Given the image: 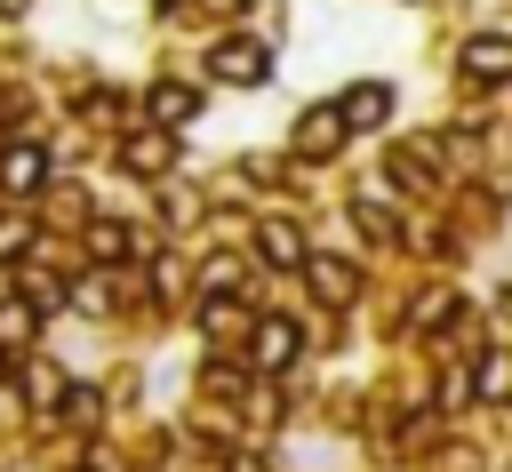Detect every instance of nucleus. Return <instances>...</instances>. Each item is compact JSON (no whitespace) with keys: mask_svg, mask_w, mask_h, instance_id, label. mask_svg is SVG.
<instances>
[{"mask_svg":"<svg viewBox=\"0 0 512 472\" xmlns=\"http://www.w3.org/2000/svg\"><path fill=\"white\" fill-rule=\"evenodd\" d=\"M208 72L232 80V88H264V80H272V48H264V40H216V48H208Z\"/></svg>","mask_w":512,"mask_h":472,"instance_id":"f257e3e1","label":"nucleus"},{"mask_svg":"<svg viewBox=\"0 0 512 472\" xmlns=\"http://www.w3.org/2000/svg\"><path fill=\"white\" fill-rule=\"evenodd\" d=\"M296 344H304V336H296V320H280V312H264V320L248 328V360H256L264 376H280V368L296 360Z\"/></svg>","mask_w":512,"mask_h":472,"instance_id":"f03ea898","label":"nucleus"},{"mask_svg":"<svg viewBox=\"0 0 512 472\" xmlns=\"http://www.w3.org/2000/svg\"><path fill=\"white\" fill-rule=\"evenodd\" d=\"M344 136H352V120H344V104H312V112L296 120V152H304V160H328V152H336Z\"/></svg>","mask_w":512,"mask_h":472,"instance_id":"7ed1b4c3","label":"nucleus"},{"mask_svg":"<svg viewBox=\"0 0 512 472\" xmlns=\"http://www.w3.org/2000/svg\"><path fill=\"white\" fill-rule=\"evenodd\" d=\"M0 184L24 200V192H40L48 184V152L40 144H0Z\"/></svg>","mask_w":512,"mask_h":472,"instance_id":"20e7f679","label":"nucleus"},{"mask_svg":"<svg viewBox=\"0 0 512 472\" xmlns=\"http://www.w3.org/2000/svg\"><path fill=\"white\" fill-rule=\"evenodd\" d=\"M464 80H512V40H504V32L464 40Z\"/></svg>","mask_w":512,"mask_h":472,"instance_id":"39448f33","label":"nucleus"},{"mask_svg":"<svg viewBox=\"0 0 512 472\" xmlns=\"http://www.w3.org/2000/svg\"><path fill=\"white\" fill-rule=\"evenodd\" d=\"M336 104H344V120H352V128H384V112H392V88H384V80H352Z\"/></svg>","mask_w":512,"mask_h":472,"instance_id":"423d86ee","label":"nucleus"},{"mask_svg":"<svg viewBox=\"0 0 512 472\" xmlns=\"http://www.w3.org/2000/svg\"><path fill=\"white\" fill-rule=\"evenodd\" d=\"M256 248H264V264H280V272H304L312 256H304V232L288 224V216H272L264 232H256Z\"/></svg>","mask_w":512,"mask_h":472,"instance_id":"0eeeda50","label":"nucleus"},{"mask_svg":"<svg viewBox=\"0 0 512 472\" xmlns=\"http://www.w3.org/2000/svg\"><path fill=\"white\" fill-rule=\"evenodd\" d=\"M304 280H312V296H328V304H352V296H360V272H352L344 256H312Z\"/></svg>","mask_w":512,"mask_h":472,"instance_id":"6e6552de","label":"nucleus"},{"mask_svg":"<svg viewBox=\"0 0 512 472\" xmlns=\"http://www.w3.org/2000/svg\"><path fill=\"white\" fill-rule=\"evenodd\" d=\"M144 104H152V120H160V128H184V120H200V88H184V80H160Z\"/></svg>","mask_w":512,"mask_h":472,"instance_id":"1a4fd4ad","label":"nucleus"},{"mask_svg":"<svg viewBox=\"0 0 512 472\" xmlns=\"http://www.w3.org/2000/svg\"><path fill=\"white\" fill-rule=\"evenodd\" d=\"M120 160H128L136 176H160V168L176 160V144H168V128H160V136H128V144H120Z\"/></svg>","mask_w":512,"mask_h":472,"instance_id":"9d476101","label":"nucleus"},{"mask_svg":"<svg viewBox=\"0 0 512 472\" xmlns=\"http://www.w3.org/2000/svg\"><path fill=\"white\" fill-rule=\"evenodd\" d=\"M40 328V304H0V344H32Z\"/></svg>","mask_w":512,"mask_h":472,"instance_id":"9b49d317","label":"nucleus"},{"mask_svg":"<svg viewBox=\"0 0 512 472\" xmlns=\"http://www.w3.org/2000/svg\"><path fill=\"white\" fill-rule=\"evenodd\" d=\"M472 392H480V400H512V360H480Z\"/></svg>","mask_w":512,"mask_h":472,"instance_id":"f8f14e48","label":"nucleus"},{"mask_svg":"<svg viewBox=\"0 0 512 472\" xmlns=\"http://www.w3.org/2000/svg\"><path fill=\"white\" fill-rule=\"evenodd\" d=\"M88 248H96V256H104V264H112V256H128V248H136V240H128V232H120V224H88Z\"/></svg>","mask_w":512,"mask_h":472,"instance_id":"ddd939ff","label":"nucleus"},{"mask_svg":"<svg viewBox=\"0 0 512 472\" xmlns=\"http://www.w3.org/2000/svg\"><path fill=\"white\" fill-rule=\"evenodd\" d=\"M200 288H208V296H232V288H240V264H232V256H216V264L200 272Z\"/></svg>","mask_w":512,"mask_h":472,"instance_id":"4468645a","label":"nucleus"},{"mask_svg":"<svg viewBox=\"0 0 512 472\" xmlns=\"http://www.w3.org/2000/svg\"><path fill=\"white\" fill-rule=\"evenodd\" d=\"M352 216H360V232H384V240H392V208H376V200H352Z\"/></svg>","mask_w":512,"mask_h":472,"instance_id":"2eb2a0df","label":"nucleus"},{"mask_svg":"<svg viewBox=\"0 0 512 472\" xmlns=\"http://www.w3.org/2000/svg\"><path fill=\"white\" fill-rule=\"evenodd\" d=\"M72 296H80V312H104V304H112V288H104V272H88V280H80Z\"/></svg>","mask_w":512,"mask_h":472,"instance_id":"dca6fc26","label":"nucleus"},{"mask_svg":"<svg viewBox=\"0 0 512 472\" xmlns=\"http://www.w3.org/2000/svg\"><path fill=\"white\" fill-rule=\"evenodd\" d=\"M64 416H72V424H96V392L72 384V392H64Z\"/></svg>","mask_w":512,"mask_h":472,"instance_id":"f3484780","label":"nucleus"},{"mask_svg":"<svg viewBox=\"0 0 512 472\" xmlns=\"http://www.w3.org/2000/svg\"><path fill=\"white\" fill-rule=\"evenodd\" d=\"M24 240H32V224H24V216H8V224H0V264H8V256H24Z\"/></svg>","mask_w":512,"mask_h":472,"instance_id":"a211bd4d","label":"nucleus"},{"mask_svg":"<svg viewBox=\"0 0 512 472\" xmlns=\"http://www.w3.org/2000/svg\"><path fill=\"white\" fill-rule=\"evenodd\" d=\"M464 392H472V376H464V368H448V376H440V408H456Z\"/></svg>","mask_w":512,"mask_h":472,"instance_id":"6ab92c4d","label":"nucleus"},{"mask_svg":"<svg viewBox=\"0 0 512 472\" xmlns=\"http://www.w3.org/2000/svg\"><path fill=\"white\" fill-rule=\"evenodd\" d=\"M0 8H8V16H16V8H24V0H0Z\"/></svg>","mask_w":512,"mask_h":472,"instance_id":"aec40b11","label":"nucleus"},{"mask_svg":"<svg viewBox=\"0 0 512 472\" xmlns=\"http://www.w3.org/2000/svg\"><path fill=\"white\" fill-rule=\"evenodd\" d=\"M216 8H240V0H216Z\"/></svg>","mask_w":512,"mask_h":472,"instance_id":"412c9836","label":"nucleus"}]
</instances>
